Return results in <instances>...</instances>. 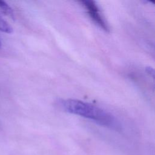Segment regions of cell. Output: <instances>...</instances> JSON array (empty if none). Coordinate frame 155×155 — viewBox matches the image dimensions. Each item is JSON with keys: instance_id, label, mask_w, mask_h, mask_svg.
Returning <instances> with one entry per match:
<instances>
[{"instance_id": "5", "label": "cell", "mask_w": 155, "mask_h": 155, "mask_svg": "<svg viewBox=\"0 0 155 155\" xmlns=\"http://www.w3.org/2000/svg\"><path fill=\"white\" fill-rule=\"evenodd\" d=\"M1 45H2V42H1V41L0 39V48L1 47Z\"/></svg>"}, {"instance_id": "2", "label": "cell", "mask_w": 155, "mask_h": 155, "mask_svg": "<svg viewBox=\"0 0 155 155\" xmlns=\"http://www.w3.org/2000/svg\"><path fill=\"white\" fill-rule=\"evenodd\" d=\"M85 7L89 17L100 28L106 31H109V27L107 22L102 16L99 8L93 1H83L81 2Z\"/></svg>"}, {"instance_id": "3", "label": "cell", "mask_w": 155, "mask_h": 155, "mask_svg": "<svg viewBox=\"0 0 155 155\" xmlns=\"http://www.w3.org/2000/svg\"><path fill=\"white\" fill-rule=\"evenodd\" d=\"M0 12L4 15L15 19V15L12 8L8 5V4L3 1H0Z\"/></svg>"}, {"instance_id": "1", "label": "cell", "mask_w": 155, "mask_h": 155, "mask_svg": "<svg viewBox=\"0 0 155 155\" xmlns=\"http://www.w3.org/2000/svg\"><path fill=\"white\" fill-rule=\"evenodd\" d=\"M59 105L65 111L91 120L96 123L112 129H118L119 123L115 117L107 111L77 99H62Z\"/></svg>"}, {"instance_id": "4", "label": "cell", "mask_w": 155, "mask_h": 155, "mask_svg": "<svg viewBox=\"0 0 155 155\" xmlns=\"http://www.w3.org/2000/svg\"><path fill=\"white\" fill-rule=\"evenodd\" d=\"M0 31L7 33H12L13 32V28L11 25L0 15Z\"/></svg>"}]
</instances>
